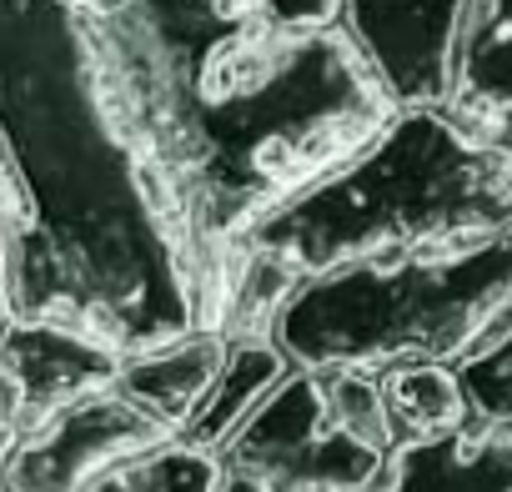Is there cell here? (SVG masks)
Segmentation results:
<instances>
[{"mask_svg":"<svg viewBox=\"0 0 512 492\" xmlns=\"http://www.w3.org/2000/svg\"><path fill=\"white\" fill-rule=\"evenodd\" d=\"M377 382H382V407H387L397 447L427 442L472 422L467 392L452 362H402V367L377 372Z\"/></svg>","mask_w":512,"mask_h":492,"instance_id":"obj_11","label":"cell"},{"mask_svg":"<svg viewBox=\"0 0 512 492\" xmlns=\"http://www.w3.org/2000/svg\"><path fill=\"white\" fill-rule=\"evenodd\" d=\"M297 372V362L282 352V342L272 332H246V337H231L226 347V362L211 382V392L201 397V407L191 412V422L176 432V437H191L196 447H211L221 452L231 442V432L262 407L287 377Z\"/></svg>","mask_w":512,"mask_h":492,"instance_id":"obj_10","label":"cell"},{"mask_svg":"<svg viewBox=\"0 0 512 492\" xmlns=\"http://www.w3.org/2000/svg\"><path fill=\"white\" fill-rule=\"evenodd\" d=\"M382 492H512V427H457L392 452Z\"/></svg>","mask_w":512,"mask_h":492,"instance_id":"obj_7","label":"cell"},{"mask_svg":"<svg viewBox=\"0 0 512 492\" xmlns=\"http://www.w3.org/2000/svg\"><path fill=\"white\" fill-rule=\"evenodd\" d=\"M11 302L121 357L201 322V277L121 136L71 0H0Z\"/></svg>","mask_w":512,"mask_h":492,"instance_id":"obj_2","label":"cell"},{"mask_svg":"<svg viewBox=\"0 0 512 492\" xmlns=\"http://www.w3.org/2000/svg\"><path fill=\"white\" fill-rule=\"evenodd\" d=\"M81 492H226V467L191 437H161L101 467Z\"/></svg>","mask_w":512,"mask_h":492,"instance_id":"obj_12","label":"cell"},{"mask_svg":"<svg viewBox=\"0 0 512 492\" xmlns=\"http://www.w3.org/2000/svg\"><path fill=\"white\" fill-rule=\"evenodd\" d=\"M447 111L477 131L512 111V0H467Z\"/></svg>","mask_w":512,"mask_h":492,"instance_id":"obj_9","label":"cell"},{"mask_svg":"<svg viewBox=\"0 0 512 492\" xmlns=\"http://www.w3.org/2000/svg\"><path fill=\"white\" fill-rule=\"evenodd\" d=\"M231 337L216 327H191L186 337H171L161 347L131 352L121 357L116 387L126 397H136L156 422H166L171 432H181L191 422V412L201 407V397L211 392L221 362H226Z\"/></svg>","mask_w":512,"mask_h":492,"instance_id":"obj_8","label":"cell"},{"mask_svg":"<svg viewBox=\"0 0 512 492\" xmlns=\"http://www.w3.org/2000/svg\"><path fill=\"white\" fill-rule=\"evenodd\" d=\"M282 492H327V487H282Z\"/></svg>","mask_w":512,"mask_h":492,"instance_id":"obj_16","label":"cell"},{"mask_svg":"<svg viewBox=\"0 0 512 492\" xmlns=\"http://www.w3.org/2000/svg\"><path fill=\"white\" fill-rule=\"evenodd\" d=\"M467 0H342V36L392 111L447 106Z\"/></svg>","mask_w":512,"mask_h":492,"instance_id":"obj_6","label":"cell"},{"mask_svg":"<svg viewBox=\"0 0 512 492\" xmlns=\"http://www.w3.org/2000/svg\"><path fill=\"white\" fill-rule=\"evenodd\" d=\"M392 422L382 407L377 372L352 367H297L231 442L216 452L231 477L262 492L327 487V492H382L392 472Z\"/></svg>","mask_w":512,"mask_h":492,"instance_id":"obj_5","label":"cell"},{"mask_svg":"<svg viewBox=\"0 0 512 492\" xmlns=\"http://www.w3.org/2000/svg\"><path fill=\"white\" fill-rule=\"evenodd\" d=\"M467 412L477 427H512V322L467 362H457Z\"/></svg>","mask_w":512,"mask_h":492,"instance_id":"obj_13","label":"cell"},{"mask_svg":"<svg viewBox=\"0 0 512 492\" xmlns=\"http://www.w3.org/2000/svg\"><path fill=\"white\" fill-rule=\"evenodd\" d=\"M512 226V161L447 106L392 111L342 166L287 196L241 246L317 277L367 257L457 252Z\"/></svg>","mask_w":512,"mask_h":492,"instance_id":"obj_3","label":"cell"},{"mask_svg":"<svg viewBox=\"0 0 512 492\" xmlns=\"http://www.w3.org/2000/svg\"><path fill=\"white\" fill-rule=\"evenodd\" d=\"M106 106L201 277L211 327L241 236L357 156L392 101L342 36L256 0H71Z\"/></svg>","mask_w":512,"mask_h":492,"instance_id":"obj_1","label":"cell"},{"mask_svg":"<svg viewBox=\"0 0 512 492\" xmlns=\"http://www.w3.org/2000/svg\"><path fill=\"white\" fill-rule=\"evenodd\" d=\"M256 11L282 31H332L342 21V0H256Z\"/></svg>","mask_w":512,"mask_h":492,"instance_id":"obj_14","label":"cell"},{"mask_svg":"<svg viewBox=\"0 0 512 492\" xmlns=\"http://www.w3.org/2000/svg\"><path fill=\"white\" fill-rule=\"evenodd\" d=\"M512 322V226L457 252L367 257L302 277L272 337L297 367L467 362Z\"/></svg>","mask_w":512,"mask_h":492,"instance_id":"obj_4","label":"cell"},{"mask_svg":"<svg viewBox=\"0 0 512 492\" xmlns=\"http://www.w3.org/2000/svg\"><path fill=\"white\" fill-rule=\"evenodd\" d=\"M492 141H497V146H502V156L512 161V111H507V116L492 126Z\"/></svg>","mask_w":512,"mask_h":492,"instance_id":"obj_15","label":"cell"}]
</instances>
